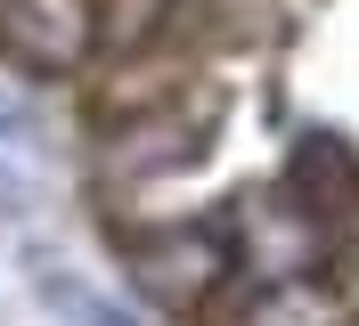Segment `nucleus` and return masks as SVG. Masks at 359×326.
I'll list each match as a JSON object with an SVG mask.
<instances>
[{"label": "nucleus", "instance_id": "f257e3e1", "mask_svg": "<svg viewBox=\"0 0 359 326\" xmlns=\"http://www.w3.org/2000/svg\"><path fill=\"white\" fill-rule=\"evenodd\" d=\"M33 285H41V302L57 310V318H66V326H131V318H123V310L107 302V294H90L82 278H57V269H41V278H33Z\"/></svg>", "mask_w": 359, "mask_h": 326}, {"label": "nucleus", "instance_id": "f03ea898", "mask_svg": "<svg viewBox=\"0 0 359 326\" xmlns=\"http://www.w3.org/2000/svg\"><path fill=\"white\" fill-rule=\"evenodd\" d=\"M0 139H25V107H8V98H0Z\"/></svg>", "mask_w": 359, "mask_h": 326}]
</instances>
